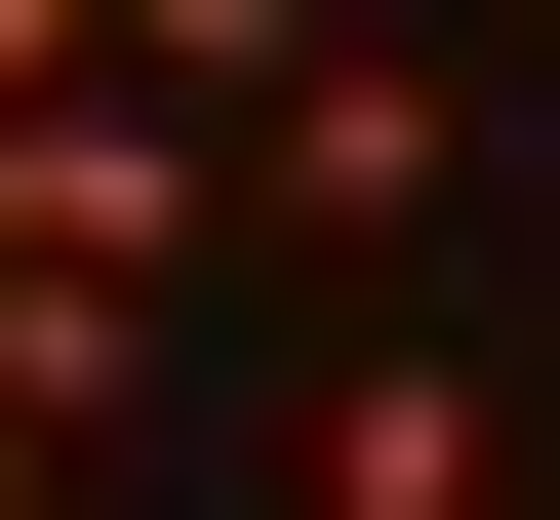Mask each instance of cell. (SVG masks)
Segmentation results:
<instances>
[{"label":"cell","instance_id":"obj_1","mask_svg":"<svg viewBox=\"0 0 560 520\" xmlns=\"http://www.w3.org/2000/svg\"><path fill=\"white\" fill-rule=\"evenodd\" d=\"M0 440H161V280H40L0 241Z\"/></svg>","mask_w":560,"mask_h":520},{"label":"cell","instance_id":"obj_2","mask_svg":"<svg viewBox=\"0 0 560 520\" xmlns=\"http://www.w3.org/2000/svg\"><path fill=\"white\" fill-rule=\"evenodd\" d=\"M320 520H480V360H320Z\"/></svg>","mask_w":560,"mask_h":520},{"label":"cell","instance_id":"obj_3","mask_svg":"<svg viewBox=\"0 0 560 520\" xmlns=\"http://www.w3.org/2000/svg\"><path fill=\"white\" fill-rule=\"evenodd\" d=\"M0 81H81V0H0Z\"/></svg>","mask_w":560,"mask_h":520}]
</instances>
